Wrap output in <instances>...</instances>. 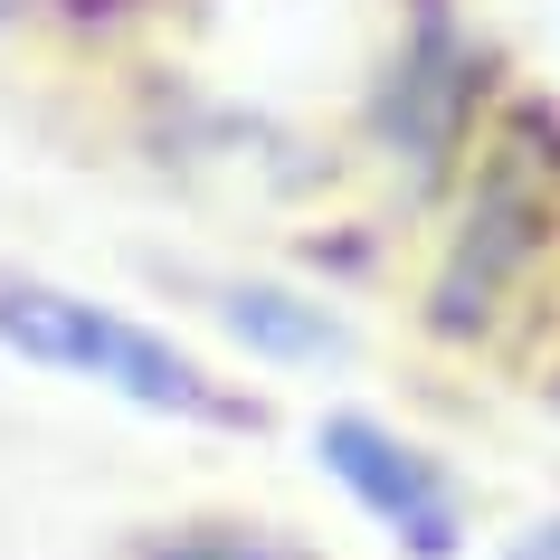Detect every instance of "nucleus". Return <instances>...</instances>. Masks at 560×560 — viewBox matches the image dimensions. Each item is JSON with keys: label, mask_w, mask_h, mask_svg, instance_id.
Segmentation results:
<instances>
[{"label": "nucleus", "mask_w": 560, "mask_h": 560, "mask_svg": "<svg viewBox=\"0 0 560 560\" xmlns=\"http://www.w3.org/2000/svg\"><path fill=\"white\" fill-rule=\"evenodd\" d=\"M0 342H10L20 361H38V371H77V381L115 389V399H133V409L190 418V428H266L257 399L219 389L180 342L124 324L115 304L58 295V285H38V276H10V285H0Z\"/></svg>", "instance_id": "1"}, {"label": "nucleus", "mask_w": 560, "mask_h": 560, "mask_svg": "<svg viewBox=\"0 0 560 560\" xmlns=\"http://www.w3.org/2000/svg\"><path fill=\"white\" fill-rule=\"evenodd\" d=\"M551 172H560V152L532 124L485 162V180L466 200V237H456V257L438 276V332H475L503 304V285L532 266L541 229H551Z\"/></svg>", "instance_id": "2"}, {"label": "nucleus", "mask_w": 560, "mask_h": 560, "mask_svg": "<svg viewBox=\"0 0 560 560\" xmlns=\"http://www.w3.org/2000/svg\"><path fill=\"white\" fill-rule=\"evenodd\" d=\"M503 560H560V523H541V532H523V541H513V551Z\"/></svg>", "instance_id": "6"}, {"label": "nucleus", "mask_w": 560, "mask_h": 560, "mask_svg": "<svg viewBox=\"0 0 560 560\" xmlns=\"http://www.w3.org/2000/svg\"><path fill=\"white\" fill-rule=\"evenodd\" d=\"M152 560H304V551H285L276 532H180V541H162Z\"/></svg>", "instance_id": "5"}, {"label": "nucleus", "mask_w": 560, "mask_h": 560, "mask_svg": "<svg viewBox=\"0 0 560 560\" xmlns=\"http://www.w3.org/2000/svg\"><path fill=\"white\" fill-rule=\"evenodd\" d=\"M314 456L332 466V485L371 523H389V541L409 560H456V541H466V494H456V475L428 446H409L399 428H381V418H361V409H332L314 428Z\"/></svg>", "instance_id": "3"}, {"label": "nucleus", "mask_w": 560, "mask_h": 560, "mask_svg": "<svg viewBox=\"0 0 560 560\" xmlns=\"http://www.w3.org/2000/svg\"><path fill=\"white\" fill-rule=\"evenodd\" d=\"M229 324L247 332V342H266V352H285V361H332L342 352V332H332L324 314H304L295 295H276V285H237Z\"/></svg>", "instance_id": "4"}]
</instances>
